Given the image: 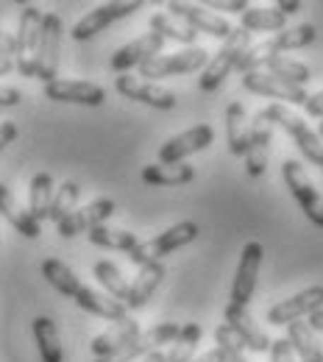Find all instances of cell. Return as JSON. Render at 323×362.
<instances>
[{
  "instance_id": "obj_20",
  "label": "cell",
  "mask_w": 323,
  "mask_h": 362,
  "mask_svg": "<svg viewBox=\"0 0 323 362\" xmlns=\"http://www.w3.org/2000/svg\"><path fill=\"white\" fill-rule=\"evenodd\" d=\"M139 334V323L134 317H123V320H117V323H112L106 332H100L98 337L93 340V354L95 360H100V357H109V354H114V351H120V349H126L129 343H134Z\"/></svg>"
},
{
  "instance_id": "obj_3",
  "label": "cell",
  "mask_w": 323,
  "mask_h": 362,
  "mask_svg": "<svg viewBox=\"0 0 323 362\" xmlns=\"http://www.w3.org/2000/svg\"><path fill=\"white\" fill-rule=\"evenodd\" d=\"M251 42V34L242 31V28H231V34L223 40V45L215 50V56H209V64L204 67L201 78H198V87L204 92H215L226 78L231 76V70L237 67L240 56L248 50Z\"/></svg>"
},
{
  "instance_id": "obj_11",
  "label": "cell",
  "mask_w": 323,
  "mask_h": 362,
  "mask_svg": "<svg viewBox=\"0 0 323 362\" xmlns=\"http://www.w3.org/2000/svg\"><path fill=\"white\" fill-rule=\"evenodd\" d=\"M242 87L254 95H262V98H274V100H281L284 106H304L310 92L307 87H295V84H287L276 76L265 73V70H254V73H245L242 76Z\"/></svg>"
},
{
  "instance_id": "obj_19",
  "label": "cell",
  "mask_w": 323,
  "mask_h": 362,
  "mask_svg": "<svg viewBox=\"0 0 323 362\" xmlns=\"http://www.w3.org/2000/svg\"><path fill=\"white\" fill-rule=\"evenodd\" d=\"M226 323L231 326V332L242 340L245 349H251V351H257V354L271 351V343H274V340L259 329V323L251 317V313H248L245 307L229 304V307H226Z\"/></svg>"
},
{
  "instance_id": "obj_49",
  "label": "cell",
  "mask_w": 323,
  "mask_h": 362,
  "mask_svg": "<svg viewBox=\"0 0 323 362\" xmlns=\"http://www.w3.org/2000/svg\"><path fill=\"white\" fill-rule=\"evenodd\" d=\"M14 70V59L11 56H0V76H8Z\"/></svg>"
},
{
  "instance_id": "obj_43",
  "label": "cell",
  "mask_w": 323,
  "mask_h": 362,
  "mask_svg": "<svg viewBox=\"0 0 323 362\" xmlns=\"http://www.w3.org/2000/svg\"><path fill=\"white\" fill-rule=\"evenodd\" d=\"M17 134H20V132H17V126H14V123H8V120H6V123H0V151H6V148L17 139Z\"/></svg>"
},
{
  "instance_id": "obj_5",
  "label": "cell",
  "mask_w": 323,
  "mask_h": 362,
  "mask_svg": "<svg viewBox=\"0 0 323 362\" xmlns=\"http://www.w3.org/2000/svg\"><path fill=\"white\" fill-rule=\"evenodd\" d=\"M209 64V53L204 47H184L179 53L170 56H153L151 62H145L139 67V78L142 81H156V78H170V76H187L195 70H204Z\"/></svg>"
},
{
  "instance_id": "obj_36",
  "label": "cell",
  "mask_w": 323,
  "mask_h": 362,
  "mask_svg": "<svg viewBox=\"0 0 323 362\" xmlns=\"http://www.w3.org/2000/svg\"><path fill=\"white\" fill-rule=\"evenodd\" d=\"M201 326L198 323H184L179 337L170 343V354H165V362H192L195 360V349L201 343Z\"/></svg>"
},
{
  "instance_id": "obj_37",
  "label": "cell",
  "mask_w": 323,
  "mask_h": 362,
  "mask_svg": "<svg viewBox=\"0 0 323 362\" xmlns=\"http://www.w3.org/2000/svg\"><path fill=\"white\" fill-rule=\"evenodd\" d=\"M78 198H81V187L76 184V181H64L56 192H53V204H50V218L47 221H53L56 226L70 215V212H76L78 206Z\"/></svg>"
},
{
  "instance_id": "obj_27",
  "label": "cell",
  "mask_w": 323,
  "mask_h": 362,
  "mask_svg": "<svg viewBox=\"0 0 323 362\" xmlns=\"http://www.w3.org/2000/svg\"><path fill=\"white\" fill-rule=\"evenodd\" d=\"M242 31L248 34H271V31H284L287 28V17L278 14L276 8H265V6H248L242 11Z\"/></svg>"
},
{
  "instance_id": "obj_21",
  "label": "cell",
  "mask_w": 323,
  "mask_h": 362,
  "mask_svg": "<svg viewBox=\"0 0 323 362\" xmlns=\"http://www.w3.org/2000/svg\"><path fill=\"white\" fill-rule=\"evenodd\" d=\"M165 265L162 262H148V265H142L139 273L134 276V281L129 284V301H126V310H142L148 301H151V296L156 293V287L162 284V279H165Z\"/></svg>"
},
{
  "instance_id": "obj_25",
  "label": "cell",
  "mask_w": 323,
  "mask_h": 362,
  "mask_svg": "<svg viewBox=\"0 0 323 362\" xmlns=\"http://www.w3.org/2000/svg\"><path fill=\"white\" fill-rule=\"evenodd\" d=\"M31 332H34V340H37V351H40V360L42 362H64V351H61V337H59V329L50 317H37L31 323Z\"/></svg>"
},
{
  "instance_id": "obj_6",
  "label": "cell",
  "mask_w": 323,
  "mask_h": 362,
  "mask_svg": "<svg viewBox=\"0 0 323 362\" xmlns=\"http://www.w3.org/2000/svg\"><path fill=\"white\" fill-rule=\"evenodd\" d=\"M281 179L287 184V189L293 192V198L298 201V206H301V212L307 215V221H310L312 226L323 228V198H321V192L315 189V184L310 181L304 165L295 162V159H287V162L281 165Z\"/></svg>"
},
{
  "instance_id": "obj_10",
  "label": "cell",
  "mask_w": 323,
  "mask_h": 362,
  "mask_svg": "<svg viewBox=\"0 0 323 362\" xmlns=\"http://www.w3.org/2000/svg\"><path fill=\"white\" fill-rule=\"evenodd\" d=\"M61 17L47 11L42 20V37H40V50H37V78L40 81H56L59 73V56H61Z\"/></svg>"
},
{
  "instance_id": "obj_26",
  "label": "cell",
  "mask_w": 323,
  "mask_h": 362,
  "mask_svg": "<svg viewBox=\"0 0 323 362\" xmlns=\"http://www.w3.org/2000/svg\"><path fill=\"white\" fill-rule=\"evenodd\" d=\"M248 134H251V126H248V115H245V106L231 100L229 109H226V136H229V151L234 156H245L248 151Z\"/></svg>"
},
{
  "instance_id": "obj_29",
  "label": "cell",
  "mask_w": 323,
  "mask_h": 362,
  "mask_svg": "<svg viewBox=\"0 0 323 362\" xmlns=\"http://www.w3.org/2000/svg\"><path fill=\"white\" fill-rule=\"evenodd\" d=\"M53 176L50 173H37L31 179V187H28V212L37 223H42L50 218V204H53Z\"/></svg>"
},
{
  "instance_id": "obj_44",
  "label": "cell",
  "mask_w": 323,
  "mask_h": 362,
  "mask_svg": "<svg viewBox=\"0 0 323 362\" xmlns=\"http://www.w3.org/2000/svg\"><path fill=\"white\" fill-rule=\"evenodd\" d=\"M209 6L212 8H221V11H240V14L248 8L245 0H209Z\"/></svg>"
},
{
  "instance_id": "obj_40",
  "label": "cell",
  "mask_w": 323,
  "mask_h": 362,
  "mask_svg": "<svg viewBox=\"0 0 323 362\" xmlns=\"http://www.w3.org/2000/svg\"><path fill=\"white\" fill-rule=\"evenodd\" d=\"M271 362H295V354H293V346L287 340H274L271 343Z\"/></svg>"
},
{
  "instance_id": "obj_33",
  "label": "cell",
  "mask_w": 323,
  "mask_h": 362,
  "mask_svg": "<svg viewBox=\"0 0 323 362\" xmlns=\"http://www.w3.org/2000/svg\"><path fill=\"white\" fill-rule=\"evenodd\" d=\"M265 73L276 76L287 84H295V87H307L310 78H312V70L304 64V62H295V59H287V56H271L265 62Z\"/></svg>"
},
{
  "instance_id": "obj_52",
  "label": "cell",
  "mask_w": 323,
  "mask_h": 362,
  "mask_svg": "<svg viewBox=\"0 0 323 362\" xmlns=\"http://www.w3.org/2000/svg\"><path fill=\"white\" fill-rule=\"evenodd\" d=\"M318 136H321V139H323V123H321V126H318Z\"/></svg>"
},
{
  "instance_id": "obj_42",
  "label": "cell",
  "mask_w": 323,
  "mask_h": 362,
  "mask_svg": "<svg viewBox=\"0 0 323 362\" xmlns=\"http://www.w3.org/2000/svg\"><path fill=\"white\" fill-rule=\"evenodd\" d=\"M23 100V92L14 90V87H0V109H8V106H17Z\"/></svg>"
},
{
  "instance_id": "obj_31",
  "label": "cell",
  "mask_w": 323,
  "mask_h": 362,
  "mask_svg": "<svg viewBox=\"0 0 323 362\" xmlns=\"http://www.w3.org/2000/svg\"><path fill=\"white\" fill-rule=\"evenodd\" d=\"M93 273H95V279H98V284L103 287V293L112 296L114 301H120V304L126 307V301H129V284H131V281H126V276L120 273V268H117L114 262L100 259V262H95Z\"/></svg>"
},
{
  "instance_id": "obj_51",
  "label": "cell",
  "mask_w": 323,
  "mask_h": 362,
  "mask_svg": "<svg viewBox=\"0 0 323 362\" xmlns=\"http://www.w3.org/2000/svg\"><path fill=\"white\" fill-rule=\"evenodd\" d=\"M226 362H248V360H245V354H237V357H229Z\"/></svg>"
},
{
  "instance_id": "obj_1",
  "label": "cell",
  "mask_w": 323,
  "mask_h": 362,
  "mask_svg": "<svg viewBox=\"0 0 323 362\" xmlns=\"http://www.w3.org/2000/svg\"><path fill=\"white\" fill-rule=\"evenodd\" d=\"M262 117H265L271 126H281L287 134L293 136V142L298 145V151L304 153V159L323 170V139L318 136V132L310 129V123H307L301 115H295V112H293L290 106H284V103H271V106L262 109Z\"/></svg>"
},
{
  "instance_id": "obj_8",
  "label": "cell",
  "mask_w": 323,
  "mask_h": 362,
  "mask_svg": "<svg viewBox=\"0 0 323 362\" xmlns=\"http://www.w3.org/2000/svg\"><path fill=\"white\" fill-rule=\"evenodd\" d=\"M262 257H265L262 243L251 240V243L242 245V254H240V262H237V273H234V281H231V304L248 307V301L254 298Z\"/></svg>"
},
{
  "instance_id": "obj_41",
  "label": "cell",
  "mask_w": 323,
  "mask_h": 362,
  "mask_svg": "<svg viewBox=\"0 0 323 362\" xmlns=\"http://www.w3.org/2000/svg\"><path fill=\"white\" fill-rule=\"evenodd\" d=\"M304 112H307L310 117H321V120H323V90L307 98V103H304Z\"/></svg>"
},
{
  "instance_id": "obj_47",
  "label": "cell",
  "mask_w": 323,
  "mask_h": 362,
  "mask_svg": "<svg viewBox=\"0 0 323 362\" xmlns=\"http://www.w3.org/2000/svg\"><path fill=\"white\" fill-rule=\"evenodd\" d=\"M226 360H229V357H226L221 349H212V351H206L204 357H195L192 362H226Z\"/></svg>"
},
{
  "instance_id": "obj_39",
  "label": "cell",
  "mask_w": 323,
  "mask_h": 362,
  "mask_svg": "<svg viewBox=\"0 0 323 362\" xmlns=\"http://www.w3.org/2000/svg\"><path fill=\"white\" fill-rule=\"evenodd\" d=\"M215 340H218V349L226 354V357H237V354H245V346H242V340L231 332L229 323H221L218 329H215Z\"/></svg>"
},
{
  "instance_id": "obj_17",
  "label": "cell",
  "mask_w": 323,
  "mask_h": 362,
  "mask_svg": "<svg viewBox=\"0 0 323 362\" xmlns=\"http://www.w3.org/2000/svg\"><path fill=\"white\" fill-rule=\"evenodd\" d=\"M45 98L56 103H78V106H103L106 90L93 81H76V78H56L45 84Z\"/></svg>"
},
{
  "instance_id": "obj_46",
  "label": "cell",
  "mask_w": 323,
  "mask_h": 362,
  "mask_svg": "<svg viewBox=\"0 0 323 362\" xmlns=\"http://www.w3.org/2000/svg\"><path fill=\"white\" fill-rule=\"evenodd\" d=\"M0 56H11L14 59V34H6L0 28Z\"/></svg>"
},
{
  "instance_id": "obj_38",
  "label": "cell",
  "mask_w": 323,
  "mask_h": 362,
  "mask_svg": "<svg viewBox=\"0 0 323 362\" xmlns=\"http://www.w3.org/2000/svg\"><path fill=\"white\" fill-rule=\"evenodd\" d=\"M271 56H274V50H271V42H268V40L259 42V45H254V47L248 45V50L240 56V62H237L234 70L242 73V76H245V73H254V70H262V64H265Z\"/></svg>"
},
{
  "instance_id": "obj_28",
  "label": "cell",
  "mask_w": 323,
  "mask_h": 362,
  "mask_svg": "<svg viewBox=\"0 0 323 362\" xmlns=\"http://www.w3.org/2000/svg\"><path fill=\"white\" fill-rule=\"evenodd\" d=\"M287 343L293 346V354L301 362H323V351L315 340V332L307 323H301V320L290 323L287 326Z\"/></svg>"
},
{
  "instance_id": "obj_34",
  "label": "cell",
  "mask_w": 323,
  "mask_h": 362,
  "mask_svg": "<svg viewBox=\"0 0 323 362\" xmlns=\"http://www.w3.org/2000/svg\"><path fill=\"white\" fill-rule=\"evenodd\" d=\"M151 31L159 34L165 42L170 40V42H179V45H189V47H192L195 37H198L192 28H187L184 23H179V20L170 17L168 11H159V14L151 17Z\"/></svg>"
},
{
  "instance_id": "obj_22",
  "label": "cell",
  "mask_w": 323,
  "mask_h": 362,
  "mask_svg": "<svg viewBox=\"0 0 323 362\" xmlns=\"http://www.w3.org/2000/svg\"><path fill=\"white\" fill-rule=\"evenodd\" d=\"M0 215L17 228L23 237H28V240H37L42 234V223H37L31 218V212L14 198V192L6 184H0Z\"/></svg>"
},
{
  "instance_id": "obj_23",
  "label": "cell",
  "mask_w": 323,
  "mask_h": 362,
  "mask_svg": "<svg viewBox=\"0 0 323 362\" xmlns=\"http://www.w3.org/2000/svg\"><path fill=\"white\" fill-rule=\"evenodd\" d=\"M73 301L84 310V313H90V315H98L103 317V320H123L126 315V307L120 304V301H114L112 296H106V293H100V290H93V287H87V284H81V290L73 296Z\"/></svg>"
},
{
  "instance_id": "obj_48",
  "label": "cell",
  "mask_w": 323,
  "mask_h": 362,
  "mask_svg": "<svg viewBox=\"0 0 323 362\" xmlns=\"http://www.w3.org/2000/svg\"><path fill=\"white\" fill-rule=\"evenodd\" d=\"M307 326H310L312 332H323V307L321 310H315L312 315L307 317Z\"/></svg>"
},
{
  "instance_id": "obj_13",
  "label": "cell",
  "mask_w": 323,
  "mask_h": 362,
  "mask_svg": "<svg viewBox=\"0 0 323 362\" xmlns=\"http://www.w3.org/2000/svg\"><path fill=\"white\" fill-rule=\"evenodd\" d=\"M321 307H323V287L321 284H312V287H307V290H301V293L278 301L276 307H271L268 310V323H274V326H290L295 320L310 317L315 310H321Z\"/></svg>"
},
{
  "instance_id": "obj_16",
  "label": "cell",
  "mask_w": 323,
  "mask_h": 362,
  "mask_svg": "<svg viewBox=\"0 0 323 362\" xmlns=\"http://www.w3.org/2000/svg\"><path fill=\"white\" fill-rule=\"evenodd\" d=\"M162 47H165V40H162L159 34L148 31V34H142L134 42L117 47L109 64H112V70H114L117 76H123V73H131L134 67H142V64L151 62L153 56H162Z\"/></svg>"
},
{
  "instance_id": "obj_14",
  "label": "cell",
  "mask_w": 323,
  "mask_h": 362,
  "mask_svg": "<svg viewBox=\"0 0 323 362\" xmlns=\"http://www.w3.org/2000/svg\"><path fill=\"white\" fill-rule=\"evenodd\" d=\"M215 139L212 126L201 123V126H192L189 132L170 136L162 148H159V165H182L187 156L198 153V151H206Z\"/></svg>"
},
{
  "instance_id": "obj_15",
  "label": "cell",
  "mask_w": 323,
  "mask_h": 362,
  "mask_svg": "<svg viewBox=\"0 0 323 362\" xmlns=\"http://www.w3.org/2000/svg\"><path fill=\"white\" fill-rule=\"evenodd\" d=\"M114 215V201L112 198H95L93 204L70 212L61 223H59V234L61 237H76V234H90L93 228L106 226V221Z\"/></svg>"
},
{
  "instance_id": "obj_18",
  "label": "cell",
  "mask_w": 323,
  "mask_h": 362,
  "mask_svg": "<svg viewBox=\"0 0 323 362\" xmlns=\"http://www.w3.org/2000/svg\"><path fill=\"white\" fill-rule=\"evenodd\" d=\"M271 136H274V126L262 117V112H257V117L251 123V134H248V151H245V170L251 179H259L268 170Z\"/></svg>"
},
{
  "instance_id": "obj_2",
  "label": "cell",
  "mask_w": 323,
  "mask_h": 362,
  "mask_svg": "<svg viewBox=\"0 0 323 362\" xmlns=\"http://www.w3.org/2000/svg\"><path fill=\"white\" fill-rule=\"evenodd\" d=\"M42 20H45V11L40 6H23L17 34H14V67L25 78H37V50L42 37Z\"/></svg>"
},
{
  "instance_id": "obj_4",
  "label": "cell",
  "mask_w": 323,
  "mask_h": 362,
  "mask_svg": "<svg viewBox=\"0 0 323 362\" xmlns=\"http://www.w3.org/2000/svg\"><path fill=\"white\" fill-rule=\"evenodd\" d=\"M198 234H201V228H198L195 221H182L176 226L165 228L162 234H156L153 240H139V245L129 254V259L134 265H139V268L148 265V262H159L162 257H168V254L189 245Z\"/></svg>"
},
{
  "instance_id": "obj_12",
  "label": "cell",
  "mask_w": 323,
  "mask_h": 362,
  "mask_svg": "<svg viewBox=\"0 0 323 362\" xmlns=\"http://www.w3.org/2000/svg\"><path fill=\"white\" fill-rule=\"evenodd\" d=\"M114 90L117 95L129 98V100H137V103H145L151 109H159V112H170L176 109V95L159 84H151V81H142L139 76H131V73H123L114 78Z\"/></svg>"
},
{
  "instance_id": "obj_35",
  "label": "cell",
  "mask_w": 323,
  "mask_h": 362,
  "mask_svg": "<svg viewBox=\"0 0 323 362\" xmlns=\"http://www.w3.org/2000/svg\"><path fill=\"white\" fill-rule=\"evenodd\" d=\"M315 40H318V28L307 23V25H295V28L278 31L276 37H271L268 42H271L274 56H278V53H284V50H301V47L312 45Z\"/></svg>"
},
{
  "instance_id": "obj_32",
  "label": "cell",
  "mask_w": 323,
  "mask_h": 362,
  "mask_svg": "<svg viewBox=\"0 0 323 362\" xmlns=\"http://www.w3.org/2000/svg\"><path fill=\"white\" fill-rule=\"evenodd\" d=\"M42 276L47 279V284L56 290V293H61V296H67V298H73L78 290H81V279L73 273L70 265H64L61 259H45L42 262Z\"/></svg>"
},
{
  "instance_id": "obj_45",
  "label": "cell",
  "mask_w": 323,
  "mask_h": 362,
  "mask_svg": "<svg viewBox=\"0 0 323 362\" xmlns=\"http://www.w3.org/2000/svg\"><path fill=\"white\" fill-rule=\"evenodd\" d=\"M274 8H276L278 14L290 17V14H298V11H301V3H298V0H278Z\"/></svg>"
},
{
  "instance_id": "obj_7",
  "label": "cell",
  "mask_w": 323,
  "mask_h": 362,
  "mask_svg": "<svg viewBox=\"0 0 323 362\" xmlns=\"http://www.w3.org/2000/svg\"><path fill=\"white\" fill-rule=\"evenodd\" d=\"M142 8V3L139 0H129V3H103V6H95L93 11H87L76 25H73V40L76 42H87V40H93L98 37L100 31H106L109 25H114L117 20H126V17H131L134 11Z\"/></svg>"
},
{
  "instance_id": "obj_30",
  "label": "cell",
  "mask_w": 323,
  "mask_h": 362,
  "mask_svg": "<svg viewBox=\"0 0 323 362\" xmlns=\"http://www.w3.org/2000/svg\"><path fill=\"white\" fill-rule=\"evenodd\" d=\"M90 243L98 248H106V251H123V254H131L139 245V237L134 231H126V228H112V226H98L90 234Z\"/></svg>"
},
{
  "instance_id": "obj_9",
  "label": "cell",
  "mask_w": 323,
  "mask_h": 362,
  "mask_svg": "<svg viewBox=\"0 0 323 362\" xmlns=\"http://www.w3.org/2000/svg\"><path fill=\"white\" fill-rule=\"evenodd\" d=\"M168 14L176 17L179 23H184L187 28H192L195 34H209L215 40H226L231 34V23L226 17H218L215 11H206L204 6H195V3L170 0L168 3Z\"/></svg>"
},
{
  "instance_id": "obj_24",
  "label": "cell",
  "mask_w": 323,
  "mask_h": 362,
  "mask_svg": "<svg viewBox=\"0 0 323 362\" xmlns=\"http://www.w3.org/2000/svg\"><path fill=\"white\" fill-rule=\"evenodd\" d=\"M139 176L151 187H184L195 179V168L187 162L182 165H145Z\"/></svg>"
},
{
  "instance_id": "obj_50",
  "label": "cell",
  "mask_w": 323,
  "mask_h": 362,
  "mask_svg": "<svg viewBox=\"0 0 323 362\" xmlns=\"http://www.w3.org/2000/svg\"><path fill=\"white\" fill-rule=\"evenodd\" d=\"M142 362H165V354L162 351H151L148 357H142Z\"/></svg>"
}]
</instances>
